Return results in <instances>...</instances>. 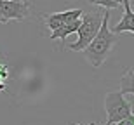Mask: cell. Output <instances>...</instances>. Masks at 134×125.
I'll return each instance as SVG.
<instances>
[{"instance_id": "5", "label": "cell", "mask_w": 134, "mask_h": 125, "mask_svg": "<svg viewBox=\"0 0 134 125\" xmlns=\"http://www.w3.org/2000/svg\"><path fill=\"white\" fill-rule=\"evenodd\" d=\"M82 10L80 9H70V10H63V12H52V14H45L44 16V21H45V26L49 28L51 31L58 30L61 26L68 25L75 19H80L82 17Z\"/></svg>"}, {"instance_id": "7", "label": "cell", "mask_w": 134, "mask_h": 125, "mask_svg": "<svg viewBox=\"0 0 134 125\" xmlns=\"http://www.w3.org/2000/svg\"><path fill=\"white\" fill-rule=\"evenodd\" d=\"M80 19H82V17H80ZM80 19H75V21H71V23H68V25L58 28V30L51 31V35H49L51 40H59L61 42V49H65V42H66V38H68V35H71V33H75V31L79 30Z\"/></svg>"}, {"instance_id": "6", "label": "cell", "mask_w": 134, "mask_h": 125, "mask_svg": "<svg viewBox=\"0 0 134 125\" xmlns=\"http://www.w3.org/2000/svg\"><path fill=\"white\" fill-rule=\"evenodd\" d=\"M124 5V16H122V19L113 26V33L120 35V33H125V31H131L134 35V10L131 7V0H124L122 2Z\"/></svg>"}, {"instance_id": "9", "label": "cell", "mask_w": 134, "mask_h": 125, "mask_svg": "<svg viewBox=\"0 0 134 125\" xmlns=\"http://www.w3.org/2000/svg\"><path fill=\"white\" fill-rule=\"evenodd\" d=\"M9 80V66L5 63H0V92H5Z\"/></svg>"}, {"instance_id": "3", "label": "cell", "mask_w": 134, "mask_h": 125, "mask_svg": "<svg viewBox=\"0 0 134 125\" xmlns=\"http://www.w3.org/2000/svg\"><path fill=\"white\" fill-rule=\"evenodd\" d=\"M104 110H106V123L115 125L132 113V106L120 94V90H113L104 96Z\"/></svg>"}, {"instance_id": "12", "label": "cell", "mask_w": 134, "mask_h": 125, "mask_svg": "<svg viewBox=\"0 0 134 125\" xmlns=\"http://www.w3.org/2000/svg\"><path fill=\"white\" fill-rule=\"evenodd\" d=\"M77 125H98V123H77ZM103 125H110V123H103Z\"/></svg>"}, {"instance_id": "8", "label": "cell", "mask_w": 134, "mask_h": 125, "mask_svg": "<svg viewBox=\"0 0 134 125\" xmlns=\"http://www.w3.org/2000/svg\"><path fill=\"white\" fill-rule=\"evenodd\" d=\"M120 94H132L134 96V70H127L120 82Z\"/></svg>"}, {"instance_id": "13", "label": "cell", "mask_w": 134, "mask_h": 125, "mask_svg": "<svg viewBox=\"0 0 134 125\" xmlns=\"http://www.w3.org/2000/svg\"><path fill=\"white\" fill-rule=\"evenodd\" d=\"M113 2H117V4H120V5H122V2H124V0H113Z\"/></svg>"}, {"instance_id": "11", "label": "cell", "mask_w": 134, "mask_h": 125, "mask_svg": "<svg viewBox=\"0 0 134 125\" xmlns=\"http://www.w3.org/2000/svg\"><path fill=\"white\" fill-rule=\"evenodd\" d=\"M115 125H134V113H131L127 118H124L122 122H119V123H115Z\"/></svg>"}, {"instance_id": "2", "label": "cell", "mask_w": 134, "mask_h": 125, "mask_svg": "<svg viewBox=\"0 0 134 125\" xmlns=\"http://www.w3.org/2000/svg\"><path fill=\"white\" fill-rule=\"evenodd\" d=\"M101 21H103V16L99 12H91V14H82V19H80V26L79 30L75 31L77 33V42L70 44L68 49L73 50V52H80L84 50L87 45L91 44V40L96 37V33L99 31Z\"/></svg>"}, {"instance_id": "1", "label": "cell", "mask_w": 134, "mask_h": 125, "mask_svg": "<svg viewBox=\"0 0 134 125\" xmlns=\"http://www.w3.org/2000/svg\"><path fill=\"white\" fill-rule=\"evenodd\" d=\"M108 21H110V10L106 9L104 14H103V21H101L99 31H98L96 37L91 40V44L82 50L84 56L87 57V61L91 63V66H94V68L103 66V63L108 59L110 52L113 49L115 42L119 40V35L113 33V31L108 28Z\"/></svg>"}, {"instance_id": "4", "label": "cell", "mask_w": 134, "mask_h": 125, "mask_svg": "<svg viewBox=\"0 0 134 125\" xmlns=\"http://www.w3.org/2000/svg\"><path fill=\"white\" fill-rule=\"evenodd\" d=\"M30 7L26 0H0V25L26 19L30 16Z\"/></svg>"}, {"instance_id": "10", "label": "cell", "mask_w": 134, "mask_h": 125, "mask_svg": "<svg viewBox=\"0 0 134 125\" xmlns=\"http://www.w3.org/2000/svg\"><path fill=\"white\" fill-rule=\"evenodd\" d=\"M89 4L92 5H101V7H104V9H117V7H120V4H117V2H113V0H89Z\"/></svg>"}]
</instances>
